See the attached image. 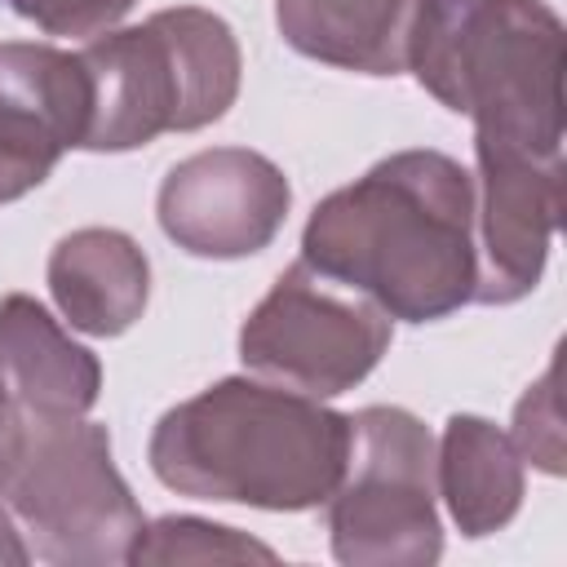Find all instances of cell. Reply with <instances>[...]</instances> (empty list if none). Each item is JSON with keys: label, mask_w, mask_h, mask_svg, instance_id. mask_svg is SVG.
I'll return each instance as SVG.
<instances>
[{"label": "cell", "mask_w": 567, "mask_h": 567, "mask_svg": "<svg viewBox=\"0 0 567 567\" xmlns=\"http://www.w3.org/2000/svg\"><path fill=\"white\" fill-rule=\"evenodd\" d=\"M301 261L377 301L390 319L434 323L474 301V173L416 146L377 159L350 186L315 204Z\"/></svg>", "instance_id": "cell-1"}, {"label": "cell", "mask_w": 567, "mask_h": 567, "mask_svg": "<svg viewBox=\"0 0 567 567\" xmlns=\"http://www.w3.org/2000/svg\"><path fill=\"white\" fill-rule=\"evenodd\" d=\"M350 456V416L261 377H221L168 408L146 443L151 474L195 501L301 514L328 505Z\"/></svg>", "instance_id": "cell-2"}, {"label": "cell", "mask_w": 567, "mask_h": 567, "mask_svg": "<svg viewBox=\"0 0 567 567\" xmlns=\"http://www.w3.org/2000/svg\"><path fill=\"white\" fill-rule=\"evenodd\" d=\"M408 71L474 142L563 155L567 27L545 0H412Z\"/></svg>", "instance_id": "cell-3"}, {"label": "cell", "mask_w": 567, "mask_h": 567, "mask_svg": "<svg viewBox=\"0 0 567 567\" xmlns=\"http://www.w3.org/2000/svg\"><path fill=\"white\" fill-rule=\"evenodd\" d=\"M93 111L80 151H137L159 133L217 124L244 80L230 22L199 4L159 9L137 27H111L80 49Z\"/></svg>", "instance_id": "cell-4"}, {"label": "cell", "mask_w": 567, "mask_h": 567, "mask_svg": "<svg viewBox=\"0 0 567 567\" xmlns=\"http://www.w3.org/2000/svg\"><path fill=\"white\" fill-rule=\"evenodd\" d=\"M0 501L22 527L31 558L53 567L128 563L146 527L124 474L111 461L106 425L89 416H27Z\"/></svg>", "instance_id": "cell-5"}, {"label": "cell", "mask_w": 567, "mask_h": 567, "mask_svg": "<svg viewBox=\"0 0 567 567\" xmlns=\"http://www.w3.org/2000/svg\"><path fill=\"white\" fill-rule=\"evenodd\" d=\"M434 434L394 403L350 416V456L328 496L332 558L346 567H430L443 558Z\"/></svg>", "instance_id": "cell-6"}, {"label": "cell", "mask_w": 567, "mask_h": 567, "mask_svg": "<svg viewBox=\"0 0 567 567\" xmlns=\"http://www.w3.org/2000/svg\"><path fill=\"white\" fill-rule=\"evenodd\" d=\"M390 337L394 319L377 301L315 275L297 257L239 323V359L270 385L337 399L381 363Z\"/></svg>", "instance_id": "cell-7"}, {"label": "cell", "mask_w": 567, "mask_h": 567, "mask_svg": "<svg viewBox=\"0 0 567 567\" xmlns=\"http://www.w3.org/2000/svg\"><path fill=\"white\" fill-rule=\"evenodd\" d=\"M292 208L284 168L248 146H213L177 159L155 195L159 230L190 257L239 261L275 244Z\"/></svg>", "instance_id": "cell-8"}, {"label": "cell", "mask_w": 567, "mask_h": 567, "mask_svg": "<svg viewBox=\"0 0 567 567\" xmlns=\"http://www.w3.org/2000/svg\"><path fill=\"white\" fill-rule=\"evenodd\" d=\"M478 306H514L536 292L563 221V155L474 142Z\"/></svg>", "instance_id": "cell-9"}, {"label": "cell", "mask_w": 567, "mask_h": 567, "mask_svg": "<svg viewBox=\"0 0 567 567\" xmlns=\"http://www.w3.org/2000/svg\"><path fill=\"white\" fill-rule=\"evenodd\" d=\"M49 292L62 319L84 337L128 332L151 301V261L115 226H80L49 252Z\"/></svg>", "instance_id": "cell-10"}, {"label": "cell", "mask_w": 567, "mask_h": 567, "mask_svg": "<svg viewBox=\"0 0 567 567\" xmlns=\"http://www.w3.org/2000/svg\"><path fill=\"white\" fill-rule=\"evenodd\" d=\"M0 363L27 416H89L102 394V363L27 292L0 301Z\"/></svg>", "instance_id": "cell-11"}, {"label": "cell", "mask_w": 567, "mask_h": 567, "mask_svg": "<svg viewBox=\"0 0 567 567\" xmlns=\"http://www.w3.org/2000/svg\"><path fill=\"white\" fill-rule=\"evenodd\" d=\"M434 487L461 536L483 540L509 527L523 509V456L487 416L452 412L434 443Z\"/></svg>", "instance_id": "cell-12"}, {"label": "cell", "mask_w": 567, "mask_h": 567, "mask_svg": "<svg viewBox=\"0 0 567 567\" xmlns=\"http://www.w3.org/2000/svg\"><path fill=\"white\" fill-rule=\"evenodd\" d=\"M89 111L93 89L80 53L35 40H0V128L62 159L84 146Z\"/></svg>", "instance_id": "cell-13"}, {"label": "cell", "mask_w": 567, "mask_h": 567, "mask_svg": "<svg viewBox=\"0 0 567 567\" xmlns=\"http://www.w3.org/2000/svg\"><path fill=\"white\" fill-rule=\"evenodd\" d=\"M408 18L412 0H275L292 53L354 75L408 71Z\"/></svg>", "instance_id": "cell-14"}, {"label": "cell", "mask_w": 567, "mask_h": 567, "mask_svg": "<svg viewBox=\"0 0 567 567\" xmlns=\"http://www.w3.org/2000/svg\"><path fill=\"white\" fill-rule=\"evenodd\" d=\"M244 558L275 563V549L252 540L239 527L208 523L195 514H164V518L146 523L128 549L133 567H142V563L146 567L151 563H244Z\"/></svg>", "instance_id": "cell-15"}, {"label": "cell", "mask_w": 567, "mask_h": 567, "mask_svg": "<svg viewBox=\"0 0 567 567\" xmlns=\"http://www.w3.org/2000/svg\"><path fill=\"white\" fill-rule=\"evenodd\" d=\"M554 381H558V363H549L545 377L514 408V447L523 461H532L545 474H563V412Z\"/></svg>", "instance_id": "cell-16"}, {"label": "cell", "mask_w": 567, "mask_h": 567, "mask_svg": "<svg viewBox=\"0 0 567 567\" xmlns=\"http://www.w3.org/2000/svg\"><path fill=\"white\" fill-rule=\"evenodd\" d=\"M137 0H9V9L27 22H35L44 35H71L93 40L124 22Z\"/></svg>", "instance_id": "cell-17"}, {"label": "cell", "mask_w": 567, "mask_h": 567, "mask_svg": "<svg viewBox=\"0 0 567 567\" xmlns=\"http://www.w3.org/2000/svg\"><path fill=\"white\" fill-rule=\"evenodd\" d=\"M53 168H58V159L49 151L0 128V204H13L22 195H31L35 186H44Z\"/></svg>", "instance_id": "cell-18"}, {"label": "cell", "mask_w": 567, "mask_h": 567, "mask_svg": "<svg viewBox=\"0 0 567 567\" xmlns=\"http://www.w3.org/2000/svg\"><path fill=\"white\" fill-rule=\"evenodd\" d=\"M22 430H27V412L4 377V363H0V478L9 474L13 456H18V443H22Z\"/></svg>", "instance_id": "cell-19"}, {"label": "cell", "mask_w": 567, "mask_h": 567, "mask_svg": "<svg viewBox=\"0 0 567 567\" xmlns=\"http://www.w3.org/2000/svg\"><path fill=\"white\" fill-rule=\"evenodd\" d=\"M22 563H31V549H27L9 505H0V567H22Z\"/></svg>", "instance_id": "cell-20"}]
</instances>
